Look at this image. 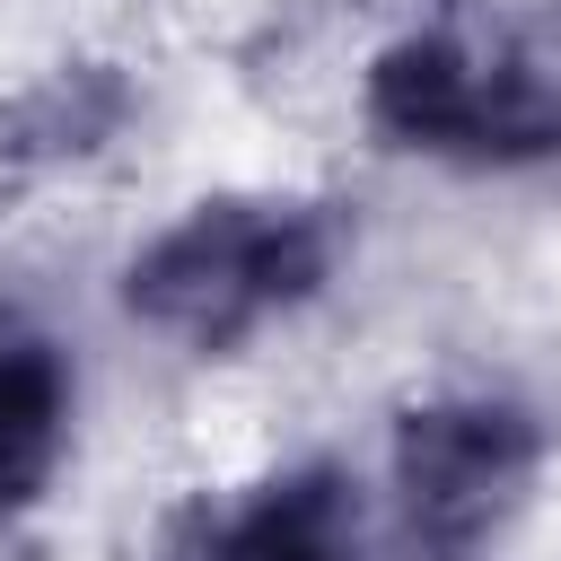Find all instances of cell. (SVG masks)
<instances>
[{"label":"cell","instance_id":"obj_1","mask_svg":"<svg viewBox=\"0 0 561 561\" xmlns=\"http://www.w3.org/2000/svg\"><path fill=\"white\" fill-rule=\"evenodd\" d=\"M316 272V237L298 219H254V210H202L184 219L131 280V298L158 316V324H184V333H228L245 324L254 307L289 298L298 280Z\"/></svg>","mask_w":561,"mask_h":561},{"label":"cell","instance_id":"obj_2","mask_svg":"<svg viewBox=\"0 0 561 561\" xmlns=\"http://www.w3.org/2000/svg\"><path fill=\"white\" fill-rule=\"evenodd\" d=\"M508 465H517V430L500 412H430V421H412V447H403L412 500L438 508V517L482 508Z\"/></svg>","mask_w":561,"mask_h":561}]
</instances>
